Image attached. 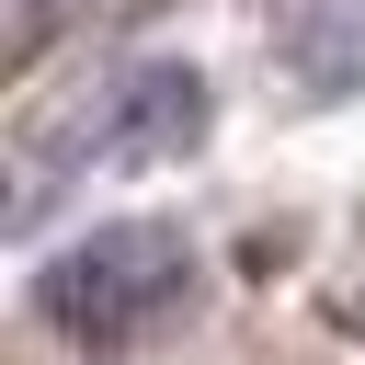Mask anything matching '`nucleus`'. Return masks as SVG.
I'll return each mask as SVG.
<instances>
[{"mask_svg":"<svg viewBox=\"0 0 365 365\" xmlns=\"http://www.w3.org/2000/svg\"><path fill=\"white\" fill-rule=\"evenodd\" d=\"M194 285V240L160 228V217H114V228H80L46 274H34V308L80 342V354H114L137 331H160Z\"/></svg>","mask_w":365,"mask_h":365,"instance_id":"f257e3e1","label":"nucleus"},{"mask_svg":"<svg viewBox=\"0 0 365 365\" xmlns=\"http://www.w3.org/2000/svg\"><path fill=\"white\" fill-rule=\"evenodd\" d=\"M205 68H182V57H137V68H114L80 114H68V148L80 160H171V148H194L205 137Z\"/></svg>","mask_w":365,"mask_h":365,"instance_id":"f03ea898","label":"nucleus"}]
</instances>
